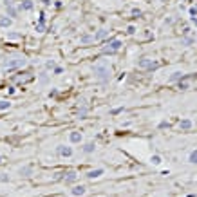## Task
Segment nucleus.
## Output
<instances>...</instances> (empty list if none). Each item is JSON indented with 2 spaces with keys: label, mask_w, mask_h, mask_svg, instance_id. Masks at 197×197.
<instances>
[{
  "label": "nucleus",
  "mask_w": 197,
  "mask_h": 197,
  "mask_svg": "<svg viewBox=\"0 0 197 197\" xmlns=\"http://www.w3.org/2000/svg\"><path fill=\"white\" fill-rule=\"evenodd\" d=\"M94 76H96L101 83H107V81H109V78H110V69H109V65H107L105 61L94 65Z\"/></svg>",
  "instance_id": "nucleus-1"
},
{
  "label": "nucleus",
  "mask_w": 197,
  "mask_h": 197,
  "mask_svg": "<svg viewBox=\"0 0 197 197\" xmlns=\"http://www.w3.org/2000/svg\"><path fill=\"white\" fill-rule=\"evenodd\" d=\"M27 63V60L24 58V56H13V58H7L4 63H2V67L6 69V71H13V69H20V67H24Z\"/></svg>",
  "instance_id": "nucleus-2"
},
{
  "label": "nucleus",
  "mask_w": 197,
  "mask_h": 197,
  "mask_svg": "<svg viewBox=\"0 0 197 197\" xmlns=\"http://www.w3.org/2000/svg\"><path fill=\"white\" fill-rule=\"evenodd\" d=\"M121 40H110L109 42V45L107 47H103V53L105 54H114V53H118L119 49H121Z\"/></svg>",
  "instance_id": "nucleus-3"
},
{
  "label": "nucleus",
  "mask_w": 197,
  "mask_h": 197,
  "mask_svg": "<svg viewBox=\"0 0 197 197\" xmlns=\"http://www.w3.org/2000/svg\"><path fill=\"white\" fill-rule=\"evenodd\" d=\"M138 65L141 67V69H148V71H156V69L159 67L158 61H154V60H150V58H141L138 61Z\"/></svg>",
  "instance_id": "nucleus-4"
},
{
  "label": "nucleus",
  "mask_w": 197,
  "mask_h": 197,
  "mask_svg": "<svg viewBox=\"0 0 197 197\" xmlns=\"http://www.w3.org/2000/svg\"><path fill=\"white\" fill-rule=\"evenodd\" d=\"M13 80H15L17 83H29V81L35 80V74H33V72H22L18 76H15Z\"/></svg>",
  "instance_id": "nucleus-5"
},
{
  "label": "nucleus",
  "mask_w": 197,
  "mask_h": 197,
  "mask_svg": "<svg viewBox=\"0 0 197 197\" xmlns=\"http://www.w3.org/2000/svg\"><path fill=\"white\" fill-rule=\"evenodd\" d=\"M56 152H58V156H63V158L72 156V148L71 147H65V145H60L58 148H56Z\"/></svg>",
  "instance_id": "nucleus-6"
},
{
  "label": "nucleus",
  "mask_w": 197,
  "mask_h": 197,
  "mask_svg": "<svg viewBox=\"0 0 197 197\" xmlns=\"http://www.w3.org/2000/svg\"><path fill=\"white\" fill-rule=\"evenodd\" d=\"M33 6H35V4H33L31 0H24V2H20L18 9H20V11H31V9H33Z\"/></svg>",
  "instance_id": "nucleus-7"
},
{
  "label": "nucleus",
  "mask_w": 197,
  "mask_h": 197,
  "mask_svg": "<svg viewBox=\"0 0 197 197\" xmlns=\"http://www.w3.org/2000/svg\"><path fill=\"white\" fill-rule=\"evenodd\" d=\"M6 9H7V17H9V18H17L18 11L15 9V4H9V6H6Z\"/></svg>",
  "instance_id": "nucleus-8"
},
{
  "label": "nucleus",
  "mask_w": 197,
  "mask_h": 197,
  "mask_svg": "<svg viewBox=\"0 0 197 197\" xmlns=\"http://www.w3.org/2000/svg\"><path fill=\"white\" fill-rule=\"evenodd\" d=\"M63 179H65V183H74L78 179V176H76V172H65Z\"/></svg>",
  "instance_id": "nucleus-9"
},
{
  "label": "nucleus",
  "mask_w": 197,
  "mask_h": 197,
  "mask_svg": "<svg viewBox=\"0 0 197 197\" xmlns=\"http://www.w3.org/2000/svg\"><path fill=\"white\" fill-rule=\"evenodd\" d=\"M36 31L38 33H43L45 31V17H43V13L40 15V20H38V24H36Z\"/></svg>",
  "instance_id": "nucleus-10"
},
{
  "label": "nucleus",
  "mask_w": 197,
  "mask_h": 197,
  "mask_svg": "<svg viewBox=\"0 0 197 197\" xmlns=\"http://www.w3.org/2000/svg\"><path fill=\"white\" fill-rule=\"evenodd\" d=\"M103 174V168H96V170H91L89 174H87V177L89 179H96V177H99Z\"/></svg>",
  "instance_id": "nucleus-11"
},
{
  "label": "nucleus",
  "mask_w": 197,
  "mask_h": 197,
  "mask_svg": "<svg viewBox=\"0 0 197 197\" xmlns=\"http://www.w3.org/2000/svg\"><path fill=\"white\" fill-rule=\"evenodd\" d=\"M31 174H33V166H22V168H20V176L29 177Z\"/></svg>",
  "instance_id": "nucleus-12"
},
{
  "label": "nucleus",
  "mask_w": 197,
  "mask_h": 197,
  "mask_svg": "<svg viewBox=\"0 0 197 197\" xmlns=\"http://www.w3.org/2000/svg\"><path fill=\"white\" fill-rule=\"evenodd\" d=\"M183 78H184V72H181V71H176V72H172V76H170V81H181Z\"/></svg>",
  "instance_id": "nucleus-13"
},
{
  "label": "nucleus",
  "mask_w": 197,
  "mask_h": 197,
  "mask_svg": "<svg viewBox=\"0 0 197 197\" xmlns=\"http://www.w3.org/2000/svg\"><path fill=\"white\" fill-rule=\"evenodd\" d=\"M13 24V18H9V17H2L0 18V27H9Z\"/></svg>",
  "instance_id": "nucleus-14"
},
{
  "label": "nucleus",
  "mask_w": 197,
  "mask_h": 197,
  "mask_svg": "<svg viewBox=\"0 0 197 197\" xmlns=\"http://www.w3.org/2000/svg\"><path fill=\"white\" fill-rule=\"evenodd\" d=\"M179 128H183V130H188V128H192V121H190V119H183V121L179 123Z\"/></svg>",
  "instance_id": "nucleus-15"
},
{
  "label": "nucleus",
  "mask_w": 197,
  "mask_h": 197,
  "mask_svg": "<svg viewBox=\"0 0 197 197\" xmlns=\"http://www.w3.org/2000/svg\"><path fill=\"white\" fill-rule=\"evenodd\" d=\"M69 139H71V143H80L81 141V134L80 132H71Z\"/></svg>",
  "instance_id": "nucleus-16"
},
{
  "label": "nucleus",
  "mask_w": 197,
  "mask_h": 197,
  "mask_svg": "<svg viewBox=\"0 0 197 197\" xmlns=\"http://www.w3.org/2000/svg\"><path fill=\"white\" fill-rule=\"evenodd\" d=\"M83 194H85V186L80 184V186H74L72 188V195H83Z\"/></svg>",
  "instance_id": "nucleus-17"
},
{
  "label": "nucleus",
  "mask_w": 197,
  "mask_h": 197,
  "mask_svg": "<svg viewBox=\"0 0 197 197\" xmlns=\"http://www.w3.org/2000/svg\"><path fill=\"white\" fill-rule=\"evenodd\" d=\"M94 148H96V145L91 141V143H87V145L83 147V152H85V154H91V152H94Z\"/></svg>",
  "instance_id": "nucleus-18"
},
{
  "label": "nucleus",
  "mask_w": 197,
  "mask_h": 197,
  "mask_svg": "<svg viewBox=\"0 0 197 197\" xmlns=\"http://www.w3.org/2000/svg\"><path fill=\"white\" fill-rule=\"evenodd\" d=\"M107 35H109V31H105V29H99L98 33L94 35V40H103L105 36H107Z\"/></svg>",
  "instance_id": "nucleus-19"
},
{
  "label": "nucleus",
  "mask_w": 197,
  "mask_h": 197,
  "mask_svg": "<svg viewBox=\"0 0 197 197\" xmlns=\"http://www.w3.org/2000/svg\"><path fill=\"white\" fill-rule=\"evenodd\" d=\"M81 43H91V42H94V36H91V35H83L81 38H80Z\"/></svg>",
  "instance_id": "nucleus-20"
},
{
  "label": "nucleus",
  "mask_w": 197,
  "mask_h": 197,
  "mask_svg": "<svg viewBox=\"0 0 197 197\" xmlns=\"http://www.w3.org/2000/svg\"><path fill=\"white\" fill-rule=\"evenodd\" d=\"M188 161L190 163H197V148L194 152H190V156H188Z\"/></svg>",
  "instance_id": "nucleus-21"
},
{
  "label": "nucleus",
  "mask_w": 197,
  "mask_h": 197,
  "mask_svg": "<svg viewBox=\"0 0 197 197\" xmlns=\"http://www.w3.org/2000/svg\"><path fill=\"white\" fill-rule=\"evenodd\" d=\"M179 89H181V91H186V89H188V81H186V80H181V81H179Z\"/></svg>",
  "instance_id": "nucleus-22"
},
{
  "label": "nucleus",
  "mask_w": 197,
  "mask_h": 197,
  "mask_svg": "<svg viewBox=\"0 0 197 197\" xmlns=\"http://www.w3.org/2000/svg\"><path fill=\"white\" fill-rule=\"evenodd\" d=\"M9 107H11V103H9V101H4V99L0 101V110H6V109H9Z\"/></svg>",
  "instance_id": "nucleus-23"
},
{
  "label": "nucleus",
  "mask_w": 197,
  "mask_h": 197,
  "mask_svg": "<svg viewBox=\"0 0 197 197\" xmlns=\"http://www.w3.org/2000/svg\"><path fill=\"white\" fill-rule=\"evenodd\" d=\"M150 161H152L154 165H159V163H161V158H159V156H152V158H150Z\"/></svg>",
  "instance_id": "nucleus-24"
},
{
  "label": "nucleus",
  "mask_w": 197,
  "mask_h": 197,
  "mask_svg": "<svg viewBox=\"0 0 197 197\" xmlns=\"http://www.w3.org/2000/svg\"><path fill=\"white\" fill-rule=\"evenodd\" d=\"M45 67H47V69H54V67H56V63H54L53 60H49V61L45 63Z\"/></svg>",
  "instance_id": "nucleus-25"
},
{
  "label": "nucleus",
  "mask_w": 197,
  "mask_h": 197,
  "mask_svg": "<svg viewBox=\"0 0 197 197\" xmlns=\"http://www.w3.org/2000/svg\"><path fill=\"white\" fill-rule=\"evenodd\" d=\"M85 116H87V109H81V110H80V118L85 119Z\"/></svg>",
  "instance_id": "nucleus-26"
},
{
  "label": "nucleus",
  "mask_w": 197,
  "mask_h": 197,
  "mask_svg": "<svg viewBox=\"0 0 197 197\" xmlns=\"http://www.w3.org/2000/svg\"><path fill=\"white\" fill-rule=\"evenodd\" d=\"M40 81H42V83H47V74H45V72H42V76H40Z\"/></svg>",
  "instance_id": "nucleus-27"
},
{
  "label": "nucleus",
  "mask_w": 197,
  "mask_h": 197,
  "mask_svg": "<svg viewBox=\"0 0 197 197\" xmlns=\"http://www.w3.org/2000/svg\"><path fill=\"white\" fill-rule=\"evenodd\" d=\"M0 181H2V183H6V181H9V176H7V174H2V176H0Z\"/></svg>",
  "instance_id": "nucleus-28"
},
{
  "label": "nucleus",
  "mask_w": 197,
  "mask_h": 197,
  "mask_svg": "<svg viewBox=\"0 0 197 197\" xmlns=\"http://www.w3.org/2000/svg\"><path fill=\"white\" fill-rule=\"evenodd\" d=\"M183 43H186V45H190V43H194V40H192V38H183Z\"/></svg>",
  "instance_id": "nucleus-29"
},
{
  "label": "nucleus",
  "mask_w": 197,
  "mask_h": 197,
  "mask_svg": "<svg viewBox=\"0 0 197 197\" xmlns=\"http://www.w3.org/2000/svg\"><path fill=\"white\" fill-rule=\"evenodd\" d=\"M61 72H63L61 67H54V74H61Z\"/></svg>",
  "instance_id": "nucleus-30"
},
{
  "label": "nucleus",
  "mask_w": 197,
  "mask_h": 197,
  "mask_svg": "<svg viewBox=\"0 0 197 197\" xmlns=\"http://www.w3.org/2000/svg\"><path fill=\"white\" fill-rule=\"evenodd\" d=\"M132 15H134V17H141V11H139V9H134Z\"/></svg>",
  "instance_id": "nucleus-31"
},
{
  "label": "nucleus",
  "mask_w": 197,
  "mask_h": 197,
  "mask_svg": "<svg viewBox=\"0 0 197 197\" xmlns=\"http://www.w3.org/2000/svg\"><path fill=\"white\" fill-rule=\"evenodd\" d=\"M190 15H192V17H195V15H197V11H195V7H192V9H190Z\"/></svg>",
  "instance_id": "nucleus-32"
},
{
  "label": "nucleus",
  "mask_w": 197,
  "mask_h": 197,
  "mask_svg": "<svg viewBox=\"0 0 197 197\" xmlns=\"http://www.w3.org/2000/svg\"><path fill=\"white\" fill-rule=\"evenodd\" d=\"M0 163H2V158H0Z\"/></svg>",
  "instance_id": "nucleus-33"
}]
</instances>
